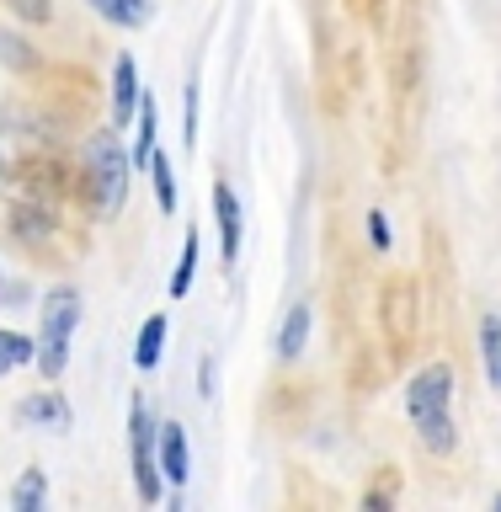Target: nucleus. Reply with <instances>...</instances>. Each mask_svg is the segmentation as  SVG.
Segmentation results:
<instances>
[{"label":"nucleus","mask_w":501,"mask_h":512,"mask_svg":"<svg viewBox=\"0 0 501 512\" xmlns=\"http://www.w3.org/2000/svg\"><path fill=\"white\" fill-rule=\"evenodd\" d=\"M491 379H496V390H501V368H496V374H491Z\"/></svg>","instance_id":"obj_23"},{"label":"nucleus","mask_w":501,"mask_h":512,"mask_svg":"<svg viewBox=\"0 0 501 512\" xmlns=\"http://www.w3.org/2000/svg\"><path fill=\"white\" fill-rule=\"evenodd\" d=\"M144 171H150V182H155V203L166 208V214H176V171H171V155L160 150V144H155V155Z\"/></svg>","instance_id":"obj_14"},{"label":"nucleus","mask_w":501,"mask_h":512,"mask_svg":"<svg viewBox=\"0 0 501 512\" xmlns=\"http://www.w3.org/2000/svg\"><path fill=\"white\" fill-rule=\"evenodd\" d=\"M0 59H6L11 70H32V54L22 48V38H16V32H0Z\"/></svg>","instance_id":"obj_20"},{"label":"nucleus","mask_w":501,"mask_h":512,"mask_svg":"<svg viewBox=\"0 0 501 512\" xmlns=\"http://www.w3.org/2000/svg\"><path fill=\"white\" fill-rule=\"evenodd\" d=\"M91 11L112 27H128V32L150 22V0H91Z\"/></svg>","instance_id":"obj_11"},{"label":"nucleus","mask_w":501,"mask_h":512,"mask_svg":"<svg viewBox=\"0 0 501 512\" xmlns=\"http://www.w3.org/2000/svg\"><path fill=\"white\" fill-rule=\"evenodd\" d=\"M139 102H144L139 96V64H134V54H118L112 59V128H118V134L139 118Z\"/></svg>","instance_id":"obj_5"},{"label":"nucleus","mask_w":501,"mask_h":512,"mask_svg":"<svg viewBox=\"0 0 501 512\" xmlns=\"http://www.w3.org/2000/svg\"><path fill=\"white\" fill-rule=\"evenodd\" d=\"M304 336H310V304H294L283 315V331H278V358H299Z\"/></svg>","instance_id":"obj_13"},{"label":"nucleus","mask_w":501,"mask_h":512,"mask_svg":"<svg viewBox=\"0 0 501 512\" xmlns=\"http://www.w3.org/2000/svg\"><path fill=\"white\" fill-rule=\"evenodd\" d=\"M368 240H374L379 251H390V219H384V208H374V214H368Z\"/></svg>","instance_id":"obj_21"},{"label":"nucleus","mask_w":501,"mask_h":512,"mask_svg":"<svg viewBox=\"0 0 501 512\" xmlns=\"http://www.w3.org/2000/svg\"><path fill=\"white\" fill-rule=\"evenodd\" d=\"M155 438H160V422L150 416V406L134 395L128 448H134V491H139V502H160V496H166V475H160V459H155Z\"/></svg>","instance_id":"obj_2"},{"label":"nucleus","mask_w":501,"mask_h":512,"mask_svg":"<svg viewBox=\"0 0 501 512\" xmlns=\"http://www.w3.org/2000/svg\"><path fill=\"white\" fill-rule=\"evenodd\" d=\"M448 400H454V368H448V363H427L422 374L406 384V411H411V422L448 411Z\"/></svg>","instance_id":"obj_4"},{"label":"nucleus","mask_w":501,"mask_h":512,"mask_svg":"<svg viewBox=\"0 0 501 512\" xmlns=\"http://www.w3.org/2000/svg\"><path fill=\"white\" fill-rule=\"evenodd\" d=\"M38 358V342L22 331H0V374H16V368H27Z\"/></svg>","instance_id":"obj_15"},{"label":"nucleus","mask_w":501,"mask_h":512,"mask_svg":"<svg viewBox=\"0 0 501 512\" xmlns=\"http://www.w3.org/2000/svg\"><path fill=\"white\" fill-rule=\"evenodd\" d=\"M86 150H91V166H96V187H102V208H107V214H118V208L128 203V166H134V160L123 155L118 128L91 134Z\"/></svg>","instance_id":"obj_3"},{"label":"nucleus","mask_w":501,"mask_h":512,"mask_svg":"<svg viewBox=\"0 0 501 512\" xmlns=\"http://www.w3.org/2000/svg\"><path fill=\"white\" fill-rule=\"evenodd\" d=\"M155 459H160V475H166L171 486H187V475H192V459H187V432H182V422H160Z\"/></svg>","instance_id":"obj_7"},{"label":"nucleus","mask_w":501,"mask_h":512,"mask_svg":"<svg viewBox=\"0 0 501 512\" xmlns=\"http://www.w3.org/2000/svg\"><path fill=\"white\" fill-rule=\"evenodd\" d=\"M480 352H486V368L496 374V368H501V315L480 320Z\"/></svg>","instance_id":"obj_18"},{"label":"nucleus","mask_w":501,"mask_h":512,"mask_svg":"<svg viewBox=\"0 0 501 512\" xmlns=\"http://www.w3.org/2000/svg\"><path fill=\"white\" fill-rule=\"evenodd\" d=\"M6 11L16 16V22H32V27H43L48 16H54V6H48V0H6Z\"/></svg>","instance_id":"obj_19"},{"label":"nucleus","mask_w":501,"mask_h":512,"mask_svg":"<svg viewBox=\"0 0 501 512\" xmlns=\"http://www.w3.org/2000/svg\"><path fill=\"white\" fill-rule=\"evenodd\" d=\"M214 374H219V368H214V358H203V368H198V395H203V400L214 395Z\"/></svg>","instance_id":"obj_22"},{"label":"nucleus","mask_w":501,"mask_h":512,"mask_svg":"<svg viewBox=\"0 0 501 512\" xmlns=\"http://www.w3.org/2000/svg\"><path fill=\"white\" fill-rule=\"evenodd\" d=\"M16 427H48V432H70V400L59 390H38L16 400Z\"/></svg>","instance_id":"obj_6"},{"label":"nucleus","mask_w":501,"mask_h":512,"mask_svg":"<svg viewBox=\"0 0 501 512\" xmlns=\"http://www.w3.org/2000/svg\"><path fill=\"white\" fill-rule=\"evenodd\" d=\"M166 336H171V320H166V310H155V315L139 326V342H134V363H139V374H150V368L160 363V352H166Z\"/></svg>","instance_id":"obj_9"},{"label":"nucleus","mask_w":501,"mask_h":512,"mask_svg":"<svg viewBox=\"0 0 501 512\" xmlns=\"http://www.w3.org/2000/svg\"><path fill=\"white\" fill-rule=\"evenodd\" d=\"M214 219H219V256L235 262L240 256V198L224 182H214Z\"/></svg>","instance_id":"obj_8"},{"label":"nucleus","mask_w":501,"mask_h":512,"mask_svg":"<svg viewBox=\"0 0 501 512\" xmlns=\"http://www.w3.org/2000/svg\"><path fill=\"white\" fill-rule=\"evenodd\" d=\"M75 326H80V294L75 288H54L43 299V315H38V368L48 379H59L64 363H70Z\"/></svg>","instance_id":"obj_1"},{"label":"nucleus","mask_w":501,"mask_h":512,"mask_svg":"<svg viewBox=\"0 0 501 512\" xmlns=\"http://www.w3.org/2000/svg\"><path fill=\"white\" fill-rule=\"evenodd\" d=\"M496 507H501V496H496Z\"/></svg>","instance_id":"obj_24"},{"label":"nucleus","mask_w":501,"mask_h":512,"mask_svg":"<svg viewBox=\"0 0 501 512\" xmlns=\"http://www.w3.org/2000/svg\"><path fill=\"white\" fill-rule=\"evenodd\" d=\"M43 502H48V475L32 464V470H22L16 475V486H11V507L16 512H43Z\"/></svg>","instance_id":"obj_12"},{"label":"nucleus","mask_w":501,"mask_h":512,"mask_svg":"<svg viewBox=\"0 0 501 512\" xmlns=\"http://www.w3.org/2000/svg\"><path fill=\"white\" fill-rule=\"evenodd\" d=\"M416 443H422L427 454H454V443H459L454 416H448V411H438V416H422V422H416Z\"/></svg>","instance_id":"obj_10"},{"label":"nucleus","mask_w":501,"mask_h":512,"mask_svg":"<svg viewBox=\"0 0 501 512\" xmlns=\"http://www.w3.org/2000/svg\"><path fill=\"white\" fill-rule=\"evenodd\" d=\"M390 336H395V342H406V336H411V288H395V294H390Z\"/></svg>","instance_id":"obj_17"},{"label":"nucleus","mask_w":501,"mask_h":512,"mask_svg":"<svg viewBox=\"0 0 501 512\" xmlns=\"http://www.w3.org/2000/svg\"><path fill=\"white\" fill-rule=\"evenodd\" d=\"M198 230H187L182 240V262H176V278H171V299H187V288H192V272H198Z\"/></svg>","instance_id":"obj_16"}]
</instances>
